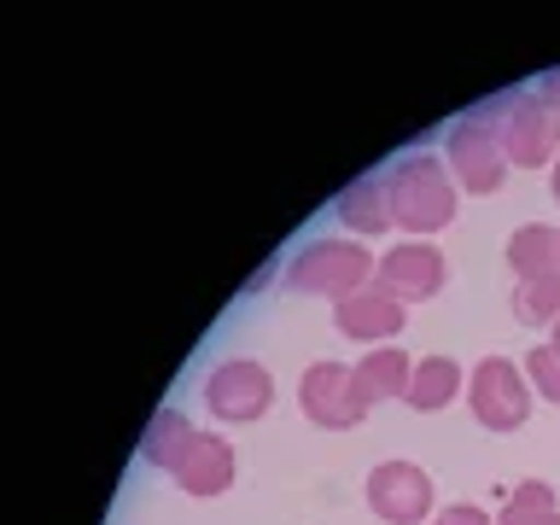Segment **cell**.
<instances>
[{
    "instance_id": "6da1fadb",
    "label": "cell",
    "mask_w": 560,
    "mask_h": 525,
    "mask_svg": "<svg viewBox=\"0 0 560 525\" xmlns=\"http://www.w3.org/2000/svg\"><path fill=\"white\" fill-rule=\"evenodd\" d=\"M385 199H392V228H409L415 240L438 234L455 217L450 164H438L432 152H402L397 164H385Z\"/></svg>"
},
{
    "instance_id": "7a4b0ae2",
    "label": "cell",
    "mask_w": 560,
    "mask_h": 525,
    "mask_svg": "<svg viewBox=\"0 0 560 525\" xmlns=\"http://www.w3.org/2000/svg\"><path fill=\"white\" fill-rule=\"evenodd\" d=\"M479 117L497 129L502 158L514 170H542L560 158V117L532 94V88H502V94L479 100Z\"/></svg>"
},
{
    "instance_id": "3957f363",
    "label": "cell",
    "mask_w": 560,
    "mask_h": 525,
    "mask_svg": "<svg viewBox=\"0 0 560 525\" xmlns=\"http://www.w3.org/2000/svg\"><path fill=\"white\" fill-rule=\"evenodd\" d=\"M374 252H368L362 240H310L304 252H298L287 262V287L292 292H304V298H350V292H362V287H374Z\"/></svg>"
},
{
    "instance_id": "277c9868",
    "label": "cell",
    "mask_w": 560,
    "mask_h": 525,
    "mask_svg": "<svg viewBox=\"0 0 560 525\" xmlns=\"http://www.w3.org/2000/svg\"><path fill=\"white\" fill-rule=\"evenodd\" d=\"M532 380L525 368H514L508 357H485L467 380V402H472V420L490 432H520L532 420Z\"/></svg>"
},
{
    "instance_id": "5b68a950",
    "label": "cell",
    "mask_w": 560,
    "mask_h": 525,
    "mask_svg": "<svg viewBox=\"0 0 560 525\" xmlns=\"http://www.w3.org/2000/svg\"><path fill=\"white\" fill-rule=\"evenodd\" d=\"M444 158H450V182L455 187H467V192H497L502 187V175H508V158H502V140L497 129L479 117V105H472L467 117H455L450 122V135H444Z\"/></svg>"
},
{
    "instance_id": "8992f818",
    "label": "cell",
    "mask_w": 560,
    "mask_h": 525,
    "mask_svg": "<svg viewBox=\"0 0 560 525\" xmlns=\"http://www.w3.org/2000/svg\"><path fill=\"white\" fill-rule=\"evenodd\" d=\"M269 402H275V380H269V368H262V362L228 357V362L210 368L205 409L217 420H257V415H269Z\"/></svg>"
},
{
    "instance_id": "52a82bcc",
    "label": "cell",
    "mask_w": 560,
    "mask_h": 525,
    "mask_svg": "<svg viewBox=\"0 0 560 525\" xmlns=\"http://www.w3.org/2000/svg\"><path fill=\"white\" fill-rule=\"evenodd\" d=\"M374 287L392 292L397 304H427V298H438V287H444V252H438L432 240H402L380 257Z\"/></svg>"
},
{
    "instance_id": "ba28073f",
    "label": "cell",
    "mask_w": 560,
    "mask_h": 525,
    "mask_svg": "<svg viewBox=\"0 0 560 525\" xmlns=\"http://www.w3.org/2000/svg\"><path fill=\"white\" fill-rule=\"evenodd\" d=\"M368 508L392 525H420L432 514V479L415 462H380L368 472Z\"/></svg>"
},
{
    "instance_id": "9c48e42d",
    "label": "cell",
    "mask_w": 560,
    "mask_h": 525,
    "mask_svg": "<svg viewBox=\"0 0 560 525\" xmlns=\"http://www.w3.org/2000/svg\"><path fill=\"white\" fill-rule=\"evenodd\" d=\"M298 402H304V415L315 420V427H327V432H350V427H357V420L368 415L362 402H357V385H350V368L332 362V357L304 368Z\"/></svg>"
},
{
    "instance_id": "30bf717a",
    "label": "cell",
    "mask_w": 560,
    "mask_h": 525,
    "mask_svg": "<svg viewBox=\"0 0 560 525\" xmlns=\"http://www.w3.org/2000/svg\"><path fill=\"white\" fill-rule=\"evenodd\" d=\"M234 472H240V455L217 432H192L170 462V479L182 485L187 497H222V490L234 485Z\"/></svg>"
},
{
    "instance_id": "8fae6325",
    "label": "cell",
    "mask_w": 560,
    "mask_h": 525,
    "mask_svg": "<svg viewBox=\"0 0 560 525\" xmlns=\"http://www.w3.org/2000/svg\"><path fill=\"white\" fill-rule=\"evenodd\" d=\"M332 322H339L345 339H357V345H392L397 332H402V304L392 292H380V287H362V292H350L332 304Z\"/></svg>"
},
{
    "instance_id": "7c38bea8",
    "label": "cell",
    "mask_w": 560,
    "mask_h": 525,
    "mask_svg": "<svg viewBox=\"0 0 560 525\" xmlns=\"http://www.w3.org/2000/svg\"><path fill=\"white\" fill-rule=\"evenodd\" d=\"M409 374H415V357H402L397 345H374L357 368H350V385H357L362 409H374V402H402Z\"/></svg>"
},
{
    "instance_id": "4fadbf2b",
    "label": "cell",
    "mask_w": 560,
    "mask_h": 525,
    "mask_svg": "<svg viewBox=\"0 0 560 525\" xmlns=\"http://www.w3.org/2000/svg\"><path fill=\"white\" fill-rule=\"evenodd\" d=\"M332 217L357 234H385L392 228V199H385V170L380 175H357L339 199H332Z\"/></svg>"
},
{
    "instance_id": "5bb4252c",
    "label": "cell",
    "mask_w": 560,
    "mask_h": 525,
    "mask_svg": "<svg viewBox=\"0 0 560 525\" xmlns=\"http://www.w3.org/2000/svg\"><path fill=\"white\" fill-rule=\"evenodd\" d=\"M455 392H462V362H450V357H420L415 374H409V392H402V402H409L415 415H432V409H450Z\"/></svg>"
},
{
    "instance_id": "9a60e30c",
    "label": "cell",
    "mask_w": 560,
    "mask_h": 525,
    "mask_svg": "<svg viewBox=\"0 0 560 525\" xmlns=\"http://www.w3.org/2000/svg\"><path fill=\"white\" fill-rule=\"evenodd\" d=\"M508 269L520 280H542V275H560V228H542V222H525L514 240H508Z\"/></svg>"
},
{
    "instance_id": "2e32d148",
    "label": "cell",
    "mask_w": 560,
    "mask_h": 525,
    "mask_svg": "<svg viewBox=\"0 0 560 525\" xmlns=\"http://www.w3.org/2000/svg\"><path fill=\"white\" fill-rule=\"evenodd\" d=\"M497 525H560V502H555V490L542 485V479L514 485V497H508V508L497 514Z\"/></svg>"
},
{
    "instance_id": "e0dca14e",
    "label": "cell",
    "mask_w": 560,
    "mask_h": 525,
    "mask_svg": "<svg viewBox=\"0 0 560 525\" xmlns=\"http://www.w3.org/2000/svg\"><path fill=\"white\" fill-rule=\"evenodd\" d=\"M187 438H192V427H187V415H182V409H158V415H152V427L140 432V462L170 467V462H175V450H182Z\"/></svg>"
},
{
    "instance_id": "ac0fdd59",
    "label": "cell",
    "mask_w": 560,
    "mask_h": 525,
    "mask_svg": "<svg viewBox=\"0 0 560 525\" xmlns=\"http://www.w3.org/2000/svg\"><path fill=\"white\" fill-rule=\"evenodd\" d=\"M514 315L520 322H532V327H542V322H560V275H542V280H520V292H514Z\"/></svg>"
},
{
    "instance_id": "d6986e66",
    "label": "cell",
    "mask_w": 560,
    "mask_h": 525,
    "mask_svg": "<svg viewBox=\"0 0 560 525\" xmlns=\"http://www.w3.org/2000/svg\"><path fill=\"white\" fill-rule=\"evenodd\" d=\"M520 368H525V380H532V392H537V397L560 402V350H555V345H537Z\"/></svg>"
},
{
    "instance_id": "ffe728a7",
    "label": "cell",
    "mask_w": 560,
    "mask_h": 525,
    "mask_svg": "<svg viewBox=\"0 0 560 525\" xmlns=\"http://www.w3.org/2000/svg\"><path fill=\"white\" fill-rule=\"evenodd\" d=\"M438 525H490V514L472 502H455V508H438Z\"/></svg>"
},
{
    "instance_id": "44dd1931",
    "label": "cell",
    "mask_w": 560,
    "mask_h": 525,
    "mask_svg": "<svg viewBox=\"0 0 560 525\" xmlns=\"http://www.w3.org/2000/svg\"><path fill=\"white\" fill-rule=\"evenodd\" d=\"M532 94L542 100V105H549V112L560 117V65H549V70H542V77L532 82Z\"/></svg>"
},
{
    "instance_id": "7402d4cb",
    "label": "cell",
    "mask_w": 560,
    "mask_h": 525,
    "mask_svg": "<svg viewBox=\"0 0 560 525\" xmlns=\"http://www.w3.org/2000/svg\"><path fill=\"white\" fill-rule=\"evenodd\" d=\"M549 192H555V199H560V158H555V182H549Z\"/></svg>"
},
{
    "instance_id": "603a6c76",
    "label": "cell",
    "mask_w": 560,
    "mask_h": 525,
    "mask_svg": "<svg viewBox=\"0 0 560 525\" xmlns=\"http://www.w3.org/2000/svg\"><path fill=\"white\" fill-rule=\"evenodd\" d=\"M549 345H555V350H560V322H555V339H549Z\"/></svg>"
}]
</instances>
